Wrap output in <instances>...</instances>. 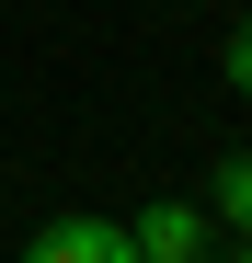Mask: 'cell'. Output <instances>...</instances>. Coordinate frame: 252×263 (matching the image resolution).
I'll return each mask as SVG.
<instances>
[{
    "mask_svg": "<svg viewBox=\"0 0 252 263\" xmlns=\"http://www.w3.org/2000/svg\"><path fill=\"white\" fill-rule=\"evenodd\" d=\"M218 69H229V92H252V12L229 23V58H218Z\"/></svg>",
    "mask_w": 252,
    "mask_h": 263,
    "instance_id": "277c9868",
    "label": "cell"
},
{
    "mask_svg": "<svg viewBox=\"0 0 252 263\" xmlns=\"http://www.w3.org/2000/svg\"><path fill=\"white\" fill-rule=\"evenodd\" d=\"M12 263H149V252H138V229H115V217H46Z\"/></svg>",
    "mask_w": 252,
    "mask_h": 263,
    "instance_id": "6da1fadb",
    "label": "cell"
},
{
    "mask_svg": "<svg viewBox=\"0 0 252 263\" xmlns=\"http://www.w3.org/2000/svg\"><path fill=\"white\" fill-rule=\"evenodd\" d=\"M206 217L252 240V149H229V160H218V183H206Z\"/></svg>",
    "mask_w": 252,
    "mask_h": 263,
    "instance_id": "3957f363",
    "label": "cell"
},
{
    "mask_svg": "<svg viewBox=\"0 0 252 263\" xmlns=\"http://www.w3.org/2000/svg\"><path fill=\"white\" fill-rule=\"evenodd\" d=\"M206 263H252V252H206Z\"/></svg>",
    "mask_w": 252,
    "mask_h": 263,
    "instance_id": "5b68a950",
    "label": "cell"
},
{
    "mask_svg": "<svg viewBox=\"0 0 252 263\" xmlns=\"http://www.w3.org/2000/svg\"><path fill=\"white\" fill-rule=\"evenodd\" d=\"M126 229H138V252H149V263H206V252H218V217L184 206V195H160L149 217H126Z\"/></svg>",
    "mask_w": 252,
    "mask_h": 263,
    "instance_id": "7a4b0ae2",
    "label": "cell"
}]
</instances>
